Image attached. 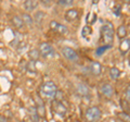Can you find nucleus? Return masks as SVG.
Segmentation results:
<instances>
[{"label":"nucleus","instance_id":"f257e3e1","mask_svg":"<svg viewBox=\"0 0 130 122\" xmlns=\"http://www.w3.org/2000/svg\"><path fill=\"white\" fill-rule=\"evenodd\" d=\"M100 34H101V42L105 45L112 46L114 42V36H115V31H114L113 24L112 23L104 24L100 30Z\"/></svg>","mask_w":130,"mask_h":122},{"label":"nucleus","instance_id":"f03ea898","mask_svg":"<svg viewBox=\"0 0 130 122\" xmlns=\"http://www.w3.org/2000/svg\"><path fill=\"white\" fill-rule=\"evenodd\" d=\"M39 92L41 99H52L58 93V87L52 81H48L41 85Z\"/></svg>","mask_w":130,"mask_h":122},{"label":"nucleus","instance_id":"7ed1b4c3","mask_svg":"<svg viewBox=\"0 0 130 122\" xmlns=\"http://www.w3.org/2000/svg\"><path fill=\"white\" fill-rule=\"evenodd\" d=\"M51 109H52V111H53L54 115L59 116V117H62V118L66 116V113H67L66 106H65L60 99L52 100V103H51Z\"/></svg>","mask_w":130,"mask_h":122},{"label":"nucleus","instance_id":"20e7f679","mask_svg":"<svg viewBox=\"0 0 130 122\" xmlns=\"http://www.w3.org/2000/svg\"><path fill=\"white\" fill-rule=\"evenodd\" d=\"M87 122H96L101 119L102 117V111L98 107H90L87 109L86 113H85Z\"/></svg>","mask_w":130,"mask_h":122},{"label":"nucleus","instance_id":"39448f33","mask_svg":"<svg viewBox=\"0 0 130 122\" xmlns=\"http://www.w3.org/2000/svg\"><path fill=\"white\" fill-rule=\"evenodd\" d=\"M39 52L43 58H52L55 56V50L53 49V47L48 43H42L39 46Z\"/></svg>","mask_w":130,"mask_h":122},{"label":"nucleus","instance_id":"423d86ee","mask_svg":"<svg viewBox=\"0 0 130 122\" xmlns=\"http://www.w3.org/2000/svg\"><path fill=\"white\" fill-rule=\"evenodd\" d=\"M62 55L67 60L73 61V62H77V61H78V55H77V52L70 47H63L62 48Z\"/></svg>","mask_w":130,"mask_h":122},{"label":"nucleus","instance_id":"0eeeda50","mask_svg":"<svg viewBox=\"0 0 130 122\" xmlns=\"http://www.w3.org/2000/svg\"><path fill=\"white\" fill-rule=\"evenodd\" d=\"M50 27H51V30L53 31V32H55V33H58L60 35H65V34L68 33L67 27L65 26V25H63V24L56 22V21H51Z\"/></svg>","mask_w":130,"mask_h":122},{"label":"nucleus","instance_id":"6e6552de","mask_svg":"<svg viewBox=\"0 0 130 122\" xmlns=\"http://www.w3.org/2000/svg\"><path fill=\"white\" fill-rule=\"evenodd\" d=\"M99 92L101 93V95H103L106 98H111L114 94V88L112 87L111 84L108 83H104L102 85H100L99 87Z\"/></svg>","mask_w":130,"mask_h":122},{"label":"nucleus","instance_id":"1a4fd4ad","mask_svg":"<svg viewBox=\"0 0 130 122\" xmlns=\"http://www.w3.org/2000/svg\"><path fill=\"white\" fill-rule=\"evenodd\" d=\"M65 20H66L67 22H73L75 21V20L78 19L79 17V11L77 9H70L65 12Z\"/></svg>","mask_w":130,"mask_h":122},{"label":"nucleus","instance_id":"9d476101","mask_svg":"<svg viewBox=\"0 0 130 122\" xmlns=\"http://www.w3.org/2000/svg\"><path fill=\"white\" fill-rule=\"evenodd\" d=\"M90 71L93 75H100L101 73H102V64L100 62H98V61H92L90 63Z\"/></svg>","mask_w":130,"mask_h":122},{"label":"nucleus","instance_id":"9b49d317","mask_svg":"<svg viewBox=\"0 0 130 122\" xmlns=\"http://www.w3.org/2000/svg\"><path fill=\"white\" fill-rule=\"evenodd\" d=\"M119 50L123 55L127 54V52L130 50V38H125L121 40V43L119 45Z\"/></svg>","mask_w":130,"mask_h":122},{"label":"nucleus","instance_id":"f8f14e48","mask_svg":"<svg viewBox=\"0 0 130 122\" xmlns=\"http://www.w3.org/2000/svg\"><path fill=\"white\" fill-rule=\"evenodd\" d=\"M28 111H29L30 113V119L32 122H39V119H40V117L38 115V111H37V108L35 107V106H30L29 109H28Z\"/></svg>","mask_w":130,"mask_h":122},{"label":"nucleus","instance_id":"ddd939ff","mask_svg":"<svg viewBox=\"0 0 130 122\" xmlns=\"http://www.w3.org/2000/svg\"><path fill=\"white\" fill-rule=\"evenodd\" d=\"M11 22H12V24H13V26L16 27L18 30H21V28H22L24 25H25V24H24V22H23V20H22V18L16 17V15L12 18Z\"/></svg>","mask_w":130,"mask_h":122},{"label":"nucleus","instance_id":"4468645a","mask_svg":"<svg viewBox=\"0 0 130 122\" xmlns=\"http://www.w3.org/2000/svg\"><path fill=\"white\" fill-rule=\"evenodd\" d=\"M37 6H38V2L35 1V0H27V1L24 2V7H25V9L27 11L35 10L37 8Z\"/></svg>","mask_w":130,"mask_h":122},{"label":"nucleus","instance_id":"2eb2a0df","mask_svg":"<svg viewBox=\"0 0 130 122\" xmlns=\"http://www.w3.org/2000/svg\"><path fill=\"white\" fill-rule=\"evenodd\" d=\"M126 36H127V28L125 25H120L117 28V37L119 39H125Z\"/></svg>","mask_w":130,"mask_h":122},{"label":"nucleus","instance_id":"dca6fc26","mask_svg":"<svg viewBox=\"0 0 130 122\" xmlns=\"http://www.w3.org/2000/svg\"><path fill=\"white\" fill-rule=\"evenodd\" d=\"M22 20H23V22H24V24H25L26 26H28V27H31V26H32L34 20H32V18L30 17L29 14L23 13V14H22Z\"/></svg>","mask_w":130,"mask_h":122},{"label":"nucleus","instance_id":"f3484780","mask_svg":"<svg viewBox=\"0 0 130 122\" xmlns=\"http://www.w3.org/2000/svg\"><path fill=\"white\" fill-rule=\"evenodd\" d=\"M92 27H90L89 25H86V26H84L83 27V30H81V36L85 38H88L89 36H90L92 34Z\"/></svg>","mask_w":130,"mask_h":122},{"label":"nucleus","instance_id":"a211bd4d","mask_svg":"<svg viewBox=\"0 0 130 122\" xmlns=\"http://www.w3.org/2000/svg\"><path fill=\"white\" fill-rule=\"evenodd\" d=\"M37 105H38V107H36V108H37L39 117H44V107L42 105V100H41L40 97H39V98H37Z\"/></svg>","mask_w":130,"mask_h":122},{"label":"nucleus","instance_id":"6ab92c4d","mask_svg":"<svg viewBox=\"0 0 130 122\" xmlns=\"http://www.w3.org/2000/svg\"><path fill=\"white\" fill-rule=\"evenodd\" d=\"M111 47H112V46H109V45H102V46L98 47V48H96V50H95L96 56H98V57H99V56H102L104 52L106 51V50H108Z\"/></svg>","mask_w":130,"mask_h":122},{"label":"nucleus","instance_id":"aec40b11","mask_svg":"<svg viewBox=\"0 0 130 122\" xmlns=\"http://www.w3.org/2000/svg\"><path fill=\"white\" fill-rule=\"evenodd\" d=\"M120 74H121V72L119 71V69H117V68H112L111 70H109V76H111L113 80L118 79Z\"/></svg>","mask_w":130,"mask_h":122},{"label":"nucleus","instance_id":"412c9836","mask_svg":"<svg viewBox=\"0 0 130 122\" xmlns=\"http://www.w3.org/2000/svg\"><path fill=\"white\" fill-rule=\"evenodd\" d=\"M77 93L81 96H87V95H89V89L85 86V85L80 84V85H78V88H77Z\"/></svg>","mask_w":130,"mask_h":122},{"label":"nucleus","instance_id":"4be33fe9","mask_svg":"<svg viewBox=\"0 0 130 122\" xmlns=\"http://www.w3.org/2000/svg\"><path fill=\"white\" fill-rule=\"evenodd\" d=\"M29 58L32 60V61H35V60H37L38 58H39V56H40V52H39V50L38 49H32V50H30L29 51Z\"/></svg>","mask_w":130,"mask_h":122},{"label":"nucleus","instance_id":"5701e85b","mask_svg":"<svg viewBox=\"0 0 130 122\" xmlns=\"http://www.w3.org/2000/svg\"><path fill=\"white\" fill-rule=\"evenodd\" d=\"M117 116H118L119 119H121L124 122H130V116L128 113H125V112H118L117 113Z\"/></svg>","mask_w":130,"mask_h":122},{"label":"nucleus","instance_id":"b1692460","mask_svg":"<svg viewBox=\"0 0 130 122\" xmlns=\"http://www.w3.org/2000/svg\"><path fill=\"white\" fill-rule=\"evenodd\" d=\"M73 2H74L73 0H59L58 5H61V6H72Z\"/></svg>","mask_w":130,"mask_h":122},{"label":"nucleus","instance_id":"393cba45","mask_svg":"<svg viewBox=\"0 0 130 122\" xmlns=\"http://www.w3.org/2000/svg\"><path fill=\"white\" fill-rule=\"evenodd\" d=\"M125 98L127 100V103L130 105V85L127 87V89H126V92H125Z\"/></svg>","mask_w":130,"mask_h":122},{"label":"nucleus","instance_id":"a878e982","mask_svg":"<svg viewBox=\"0 0 130 122\" xmlns=\"http://www.w3.org/2000/svg\"><path fill=\"white\" fill-rule=\"evenodd\" d=\"M0 122H9V121H8V119L3 115H0Z\"/></svg>","mask_w":130,"mask_h":122},{"label":"nucleus","instance_id":"bb28decb","mask_svg":"<svg viewBox=\"0 0 130 122\" xmlns=\"http://www.w3.org/2000/svg\"><path fill=\"white\" fill-rule=\"evenodd\" d=\"M41 3H42V5H44V6H51V2H47V0H42V1H41Z\"/></svg>","mask_w":130,"mask_h":122},{"label":"nucleus","instance_id":"cd10ccee","mask_svg":"<svg viewBox=\"0 0 130 122\" xmlns=\"http://www.w3.org/2000/svg\"><path fill=\"white\" fill-rule=\"evenodd\" d=\"M129 63H130V57H129Z\"/></svg>","mask_w":130,"mask_h":122},{"label":"nucleus","instance_id":"c85d7f7f","mask_svg":"<svg viewBox=\"0 0 130 122\" xmlns=\"http://www.w3.org/2000/svg\"><path fill=\"white\" fill-rule=\"evenodd\" d=\"M22 122H25V121H22Z\"/></svg>","mask_w":130,"mask_h":122},{"label":"nucleus","instance_id":"c756f323","mask_svg":"<svg viewBox=\"0 0 130 122\" xmlns=\"http://www.w3.org/2000/svg\"><path fill=\"white\" fill-rule=\"evenodd\" d=\"M129 30H130V27H129Z\"/></svg>","mask_w":130,"mask_h":122}]
</instances>
